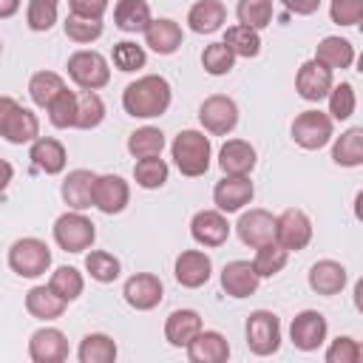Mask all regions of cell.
Segmentation results:
<instances>
[{
	"label": "cell",
	"mask_w": 363,
	"mask_h": 363,
	"mask_svg": "<svg viewBox=\"0 0 363 363\" xmlns=\"http://www.w3.org/2000/svg\"><path fill=\"white\" fill-rule=\"evenodd\" d=\"M94 182H96V173H91L85 167L68 170V176L62 179V187H60V196L68 204V210L94 207Z\"/></svg>",
	"instance_id": "cell-20"
},
{
	"label": "cell",
	"mask_w": 363,
	"mask_h": 363,
	"mask_svg": "<svg viewBox=\"0 0 363 363\" xmlns=\"http://www.w3.org/2000/svg\"><path fill=\"white\" fill-rule=\"evenodd\" d=\"M11 179H14V167H11L6 159H0V193L11 184Z\"/></svg>",
	"instance_id": "cell-54"
},
{
	"label": "cell",
	"mask_w": 363,
	"mask_h": 363,
	"mask_svg": "<svg viewBox=\"0 0 363 363\" xmlns=\"http://www.w3.org/2000/svg\"><path fill=\"white\" fill-rule=\"evenodd\" d=\"M28 357L34 363H62L68 357V337L57 326H43L28 337Z\"/></svg>",
	"instance_id": "cell-17"
},
{
	"label": "cell",
	"mask_w": 363,
	"mask_h": 363,
	"mask_svg": "<svg viewBox=\"0 0 363 363\" xmlns=\"http://www.w3.org/2000/svg\"><path fill=\"white\" fill-rule=\"evenodd\" d=\"M335 136V122L323 111H303L292 122V139L303 150H320L332 142Z\"/></svg>",
	"instance_id": "cell-7"
},
{
	"label": "cell",
	"mask_w": 363,
	"mask_h": 363,
	"mask_svg": "<svg viewBox=\"0 0 363 363\" xmlns=\"http://www.w3.org/2000/svg\"><path fill=\"white\" fill-rule=\"evenodd\" d=\"M60 91H65V79L57 71H37L28 79V96L37 108H48Z\"/></svg>",
	"instance_id": "cell-36"
},
{
	"label": "cell",
	"mask_w": 363,
	"mask_h": 363,
	"mask_svg": "<svg viewBox=\"0 0 363 363\" xmlns=\"http://www.w3.org/2000/svg\"><path fill=\"white\" fill-rule=\"evenodd\" d=\"M224 20H227V9L221 0H199L187 11V26L196 34H213L224 26Z\"/></svg>",
	"instance_id": "cell-29"
},
{
	"label": "cell",
	"mask_w": 363,
	"mask_h": 363,
	"mask_svg": "<svg viewBox=\"0 0 363 363\" xmlns=\"http://www.w3.org/2000/svg\"><path fill=\"white\" fill-rule=\"evenodd\" d=\"M68 301L60 298L51 286H31L26 292V312L37 320H57L65 312Z\"/></svg>",
	"instance_id": "cell-28"
},
{
	"label": "cell",
	"mask_w": 363,
	"mask_h": 363,
	"mask_svg": "<svg viewBox=\"0 0 363 363\" xmlns=\"http://www.w3.org/2000/svg\"><path fill=\"white\" fill-rule=\"evenodd\" d=\"M235 17L241 26H250L255 31L267 28L272 23V0H238Z\"/></svg>",
	"instance_id": "cell-43"
},
{
	"label": "cell",
	"mask_w": 363,
	"mask_h": 363,
	"mask_svg": "<svg viewBox=\"0 0 363 363\" xmlns=\"http://www.w3.org/2000/svg\"><path fill=\"white\" fill-rule=\"evenodd\" d=\"M130 201V187L122 176L116 173H105V176H96L94 182V207L105 216H116L128 207Z\"/></svg>",
	"instance_id": "cell-14"
},
{
	"label": "cell",
	"mask_w": 363,
	"mask_h": 363,
	"mask_svg": "<svg viewBox=\"0 0 363 363\" xmlns=\"http://www.w3.org/2000/svg\"><path fill=\"white\" fill-rule=\"evenodd\" d=\"M235 233H238L241 244H247L252 250L261 244H269V241H275V216L261 210V207H252V210L241 213Z\"/></svg>",
	"instance_id": "cell-16"
},
{
	"label": "cell",
	"mask_w": 363,
	"mask_h": 363,
	"mask_svg": "<svg viewBox=\"0 0 363 363\" xmlns=\"http://www.w3.org/2000/svg\"><path fill=\"white\" fill-rule=\"evenodd\" d=\"M235 65V54L224 45V43H210L204 51H201V68L210 74V77H224L230 74Z\"/></svg>",
	"instance_id": "cell-46"
},
{
	"label": "cell",
	"mask_w": 363,
	"mask_h": 363,
	"mask_svg": "<svg viewBox=\"0 0 363 363\" xmlns=\"http://www.w3.org/2000/svg\"><path fill=\"white\" fill-rule=\"evenodd\" d=\"M184 349L190 363H224L230 357V343L216 329H201Z\"/></svg>",
	"instance_id": "cell-21"
},
{
	"label": "cell",
	"mask_w": 363,
	"mask_h": 363,
	"mask_svg": "<svg viewBox=\"0 0 363 363\" xmlns=\"http://www.w3.org/2000/svg\"><path fill=\"white\" fill-rule=\"evenodd\" d=\"M145 34V45L162 57L167 54H176L184 43V34H182V26L170 17H159V20H150L147 28L142 31Z\"/></svg>",
	"instance_id": "cell-22"
},
{
	"label": "cell",
	"mask_w": 363,
	"mask_h": 363,
	"mask_svg": "<svg viewBox=\"0 0 363 363\" xmlns=\"http://www.w3.org/2000/svg\"><path fill=\"white\" fill-rule=\"evenodd\" d=\"M111 60H113V65H116L119 71L133 74V71L145 68L147 54H145V48H142V45H136V43H130V40H122V43H116V45H113Z\"/></svg>",
	"instance_id": "cell-47"
},
{
	"label": "cell",
	"mask_w": 363,
	"mask_h": 363,
	"mask_svg": "<svg viewBox=\"0 0 363 363\" xmlns=\"http://www.w3.org/2000/svg\"><path fill=\"white\" fill-rule=\"evenodd\" d=\"M71 14H82V17H96L102 20V14L108 11V0H68Z\"/></svg>",
	"instance_id": "cell-51"
},
{
	"label": "cell",
	"mask_w": 363,
	"mask_h": 363,
	"mask_svg": "<svg viewBox=\"0 0 363 363\" xmlns=\"http://www.w3.org/2000/svg\"><path fill=\"white\" fill-rule=\"evenodd\" d=\"M65 37L71 40V43H79V45H88V43H94V40H99L102 37V20H96V17H82V14H68L65 17Z\"/></svg>",
	"instance_id": "cell-44"
},
{
	"label": "cell",
	"mask_w": 363,
	"mask_h": 363,
	"mask_svg": "<svg viewBox=\"0 0 363 363\" xmlns=\"http://www.w3.org/2000/svg\"><path fill=\"white\" fill-rule=\"evenodd\" d=\"M286 261H289V252L278 241H269V244L255 247L252 269L258 272V278H272V275H278L286 267Z\"/></svg>",
	"instance_id": "cell-39"
},
{
	"label": "cell",
	"mask_w": 363,
	"mask_h": 363,
	"mask_svg": "<svg viewBox=\"0 0 363 363\" xmlns=\"http://www.w3.org/2000/svg\"><path fill=\"white\" fill-rule=\"evenodd\" d=\"M164 150V133L153 125H145V128H136L130 136H128V153L133 159H147V156H162Z\"/></svg>",
	"instance_id": "cell-37"
},
{
	"label": "cell",
	"mask_w": 363,
	"mask_h": 363,
	"mask_svg": "<svg viewBox=\"0 0 363 363\" xmlns=\"http://www.w3.org/2000/svg\"><path fill=\"white\" fill-rule=\"evenodd\" d=\"M51 3H57V0H51Z\"/></svg>",
	"instance_id": "cell-57"
},
{
	"label": "cell",
	"mask_w": 363,
	"mask_h": 363,
	"mask_svg": "<svg viewBox=\"0 0 363 363\" xmlns=\"http://www.w3.org/2000/svg\"><path fill=\"white\" fill-rule=\"evenodd\" d=\"M190 235L201 247H221L230 238V221L221 210H199L190 221Z\"/></svg>",
	"instance_id": "cell-18"
},
{
	"label": "cell",
	"mask_w": 363,
	"mask_h": 363,
	"mask_svg": "<svg viewBox=\"0 0 363 363\" xmlns=\"http://www.w3.org/2000/svg\"><path fill=\"white\" fill-rule=\"evenodd\" d=\"M170 156L173 164L179 167L182 176L196 179L204 176L210 170V159H213V145L201 130H179L173 145H170Z\"/></svg>",
	"instance_id": "cell-2"
},
{
	"label": "cell",
	"mask_w": 363,
	"mask_h": 363,
	"mask_svg": "<svg viewBox=\"0 0 363 363\" xmlns=\"http://www.w3.org/2000/svg\"><path fill=\"white\" fill-rule=\"evenodd\" d=\"M26 23L31 31H48L57 23V3L51 0H28Z\"/></svg>",
	"instance_id": "cell-48"
},
{
	"label": "cell",
	"mask_w": 363,
	"mask_h": 363,
	"mask_svg": "<svg viewBox=\"0 0 363 363\" xmlns=\"http://www.w3.org/2000/svg\"><path fill=\"white\" fill-rule=\"evenodd\" d=\"M0 54H3V43H0Z\"/></svg>",
	"instance_id": "cell-56"
},
{
	"label": "cell",
	"mask_w": 363,
	"mask_h": 363,
	"mask_svg": "<svg viewBox=\"0 0 363 363\" xmlns=\"http://www.w3.org/2000/svg\"><path fill=\"white\" fill-rule=\"evenodd\" d=\"M332 159L340 167H360L363 164V128L343 130L332 145Z\"/></svg>",
	"instance_id": "cell-33"
},
{
	"label": "cell",
	"mask_w": 363,
	"mask_h": 363,
	"mask_svg": "<svg viewBox=\"0 0 363 363\" xmlns=\"http://www.w3.org/2000/svg\"><path fill=\"white\" fill-rule=\"evenodd\" d=\"M96 238L94 221L82 210H68L54 221V241L65 252H85Z\"/></svg>",
	"instance_id": "cell-5"
},
{
	"label": "cell",
	"mask_w": 363,
	"mask_h": 363,
	"mask_svg": "<svg viewBox=\"0 0 363 363\" xmlns=\"http://www.w3.org/2000/svg\"><path fill=\"white\" fill-rule=\"evenodd\" d=\"M0 136L9 142V145H31L37 136H40V119L34 111L23 108L20 102L11 108V113L6 116L3 128H0Z\"/></svg>",
	"instance_id": "cell-23"
},
{
	"label": "cell",
	"mask_w": 363,
	"mask_h": 363,
	"mask_svg": "<svg viewBox=\"0 0 363 363\" xmlns=\"http://www.w3.org/2000/svg\"><path fill=\"white\" fill-rule=\"evenodd\" d=\"M20 3L23 0H0V20H9L20 11Z\"/></svg>",
	"instance_id": "cell-53"
},
{
	"label": "cell",
	"mask_w": 363,
	"mask_h": 363,
	"mask_svg": "<svg viewBox=\"0 0 363 363\" xmlns=\"http://www.w3.org/2000/svg\"><path fill=\"white\" fill-rule=\"evenodd\" d=\"M28 159L31 164L45 173V176H57L65 170V162H68V153H65V145L54 136H37L28 147Z\"/></svg>",
	"instance_id": "cell-19"
},
{
	"label": "cell",
	"mask_w": 363,
	"mask_h": 363,
	"mask_svg": "<svg viewBox=\"0 0 363 363\" xmlns=\"http://www.w3.org/2000/svg\"><path fill=\"white\" fill-rule=\"evenodd\" d=\"M173 102V88L162 74H145L122 91V108L133 119H156Z\"/></svg>",
	"instance_id": "cell-1"
},
{
	"label": "cell",
	"mask_w": 363,
	"mask_h": 363,
	"mask_svg": "<svg viewBox=\"0 0 363 363\" xmlns=\"http://www.w3.org/2000/svg\"><path fill=\"white\" fill-rule=\"evenodd\" d=\"M199 122H201V128H204L207 133H213V136H227V133H233L235 125H238V105H235V99L227 96V94H213V96H207V99L201 102V108H199Z\"/></svg>",
	"instance_id": "cell-8"
},
{
	"label": "cell",
	"mask_w": 363,
	"mask_h": 363,
	"mask_svg": "<svg viewBox=\"0 0 363 363\" xmlns=\"http://www.w3.org/2000/svg\"><path fill=\"white\" fill-rule=\"evenodd\" d=\"M346 281H349L346 267L340 261H332V258L315 261L312 269H309V289L315 295H323V298H332V295L343 292Z\"/></svg>",
	"instance_id": "cell-26"
},
{
	"label": "cell",
	"mask_w": 363,
	"mask_h": 363,
	"mask_svg": "<svg viewBox=\"0 0 363 363\" xmlns=\"http://www.w3.org/2000/svg\"><path fill=\"white\" fill-rule=\"evenodd\" d=\"M244 335H247L250 352L258 354V357H269V354H275L281 349V320L269 309L250 312L247 326H244Z\"/></svg>",
	"instance_id": "cell-6"
},
{
	"label": "cell",
	"mask_w": 363,
	"mask_h": 363,
	"mask_svg": "<svg viewBox=\"0 0 363 363\" xmlns=\"http://www.w3.org/2000/svg\"><path fill=\"white\" fill-rule=\"evenodd\" d=\"M45 113H48V122L54 128H60V130L74 128V119H77V91H68V88L60 91L51 99V105L45 108Z\"/></svg>",
	"instance_id": "cell-41"
},
{
	"label": "cell",
	"mask_w": 363,
	"mask_h": 363,
	"mask_svg": "<svg viewBox=\"0 0 363 363\" xmlns=\"http://www.w3.org/2000/svg\"><path fill=\"white\" fill-rule=\"evenodd\" d=\"M48 286H51L60 298H65V301L71 303V301H77V298L82 295V289H85V278H82V272H79L77 267H57V269L51 272Z\"/></svg>",
	"instance_id": "cell-42"
},
{
	"label": "cell",
	"mask_w": 363,
	"mask_h": 363,
	"mask_svg": "<svg viewBox=\"0 0 363 363\" xmlns=\"http://www.w3.org/2000/svg\"><path fill=\"white\" fill-rule=\"evenodd\" d=\"M17 105V99L14 96H0V128H3V122H6V116L11 113V108Z\"/></svg>",
	"instance_id": "cell-55"
},
{
	"label": "cell",
	"mask_w": 363,
	"mask_h": 363,
	"mask_svg": "<svg viewBox=\"0 0 363 363\" xmlns=\"http://www.w3.org/2000/svg\"><path fill=\"white\" fill-rule=\"evenodd\" d=\"M122 295L128 301V306H133L136 312H150L162 303L164 298V284L153 275V272H136L125 281Z\"/></svg>",
	"instance_id": "cell-12"
},
{
	"label": "cell",
	"mask_w": 363,
	"mask_h": 363,
	"mask_svg": "<svg viewBox=\"0 0 363 363\" xmlns=\"http://www.w3.org/2000/svg\"><path fill=\"white\" fill-rule=\"evenodd\" d=\"M315 60L318 62H323L326 68H352V62H354V45L346 40V37H337V34H329V37H323L320 43H318V48H315Z\"/></svg>",
	"instance_id": "cell-31"
},
{
	"label": "cell",
	"mask_w": 363,
	"mask_h": 363,
	"mask_svg": "<svg viewBox=\"0 0 363 363\" xmlns=\"http://www.w3.org/2000/svg\"><path fill=\"white\" fill-rule=\"evenodd\" d=\"M332 74H335V71L326 68L323 62H318L315 57L306 60V62L298 68V74H295V91H298V96L306 99V102H320V99H326L329 88L335 85V77H332Z\"/></svg>",
	"instance_id": "cell-11"
},
{
	"label": "cell",
	"mask_w": 363,
	"mask_h": 363,
	"mask_svg": "<svg viewBox=\"0 0 363 363\" xmlns=\"http://www.w3.org/2000/svg\"><path fill=\"white\" fill-rule=\"evenodd\" d=\"M68 77L79 91H99L111 82V65L99 51L79 48L68 57Z\"/></svg>",
	"instance_id": "cell-3"
},
{
	"label": "cell",
	"mask_w": 363,
	"mask_h": 363,
	"mask_svg": "<svg viewBox=\"0 0 363 363\" xmlns=\"http://www.w3.org/2000/svg\"><path fill=\"white\" fill-rule=\"evenodd\" d=\"M286 11H292V14H298V17H309V14H315L318 9H320V0H278Z\"/></svg>",
	"instance_id": "cell-52"
},
{
	"label": "cell",
	"mask_w": 363,
	"mask_h": 363,
	"mask_svg": "<svg viewBox=\"0 0 363 363\" xmlns=\"http://www.w3.org/2000/svg\"><path fill=\"white\" fill-rule=\"evenodd\" d=\"M85 269H88V275H91L94 281H99V284H111V281L119 278L122 264H119V258H116L113 252L91 250V252L85 255Z\"/></svg>",
	"instance_id": "cell-40"
},
{
	"label": "cell",
	"mask_w": 363,
	"mask_h": 363,
	"mask_svg": "<svg viewBox=\"0 0 363 363\" xmlns=\"http://www.w3.org/2000/svg\"><path fill=\"white\" fill-rule=\"evenodd\" d=\"M150 6L147 0H116L113 6V23L125 34H139L150 23Z\"/></svg>",
	"instance_id": "cell-30"
},
{
	"label": "cell",
	"mask_w": 363,
	"mask_h": 363,
	"mask_svg": "<svg viewBox=\"0 0 363 363\" xmlns=\"http://www.w3.org/2000/svg\"><path fill=\"white\" fill-rule=\"evenodd\" d=\"M173 275L176 281L184 286V289H199L210 281L213 275V261L207 252L201 250H184L176 255V264H173Z\"/></svg>",
	"instance_id": "cell-15"
},
{
	"label": "cell",
	"mask_w": 363,
	"mask_h": 363,
	"mask_svg": "<svg viewBox=\"0 0 363 363\" xmlns=\"http://www.w3.org/2000/svg\"><path fill=\"white\" fill-rule=\"evenodd\" d=\"M201 329V315L196 309H176L164 320V340L176 349H184Z\"/></svg>",
	"instance_id": "cell-27"
},
{
	"label": "cell",
	"mask_w": 363,
	"mask_h": 363,
	"mask_svg": "<svg viewBox=\"0 0 363 363\" xmlns=\"http://www.w3.org/2000/svg\"><path fill=\"white\" fill-rule=\"evenodd\" d=\"M329 17L337 26H357L363 20V0H332Z\"/></svg>",
	"instance_id": "cell-50"
},
{
	"label": "cell",
	"mask_w": 363,
	"mask_h": 363,
	"mask_svg": "<svg viewBox=\"0 0 363 363\" xmlns=\"http://www.w3.org/2000/svg\"><path fill=\"white\" fill-rule=\"evenodd\" d=\"M105 119V102L96 91H77V119L74 128L79 130H94Z\"/></svg>",
	"instance_id": "cell-35"
},
{
	"label": "cell",
	"mask_w": 363,
	"mask_h": 363,
	"mask_svg": "<svg viewBox=\"0 0 363 363\" xmlns=\"http://www.w3.org/2000/svg\"><path fill=\"white\" fill-rule=\"evenodd\" d=\"M326 335H329V323H326V318L318 309H303L289 323V340L301 352L320 349L326 343Z\"/></svg>",
	"instance_id": "cell-9"
},
{
	"label": "cell",
	"mask_w": 363,
	"mask_h": 363,
	"mask_svg": "<svg viewBox=\"0 0 363 363\" xmlns=\"http://www.w3.org/2000/svg\"><path fill=\"white\" fill-rule=\"evenodd\" d=\"M275 241L286 252H298L312 241V221L303 210L289 207L281 216H275Z\"/></svg>",
	"instance_id": "cell-10"
},
{
	"label": "cell",
	"mask_w": 363,
	"mask_h": 363,
	"mask_svg": "<svg viewBox=\"0 0 363 363\" xmlns=\"http://www.w3.org/2000/svg\"><path fill=\"white\" fill-rule=\"evenodd\" d=\"M252 196H255V184L250 182V176H224L213 187V204L224 216L244 210L252 201Z\"/></svg>",
	"instance_id": "cell-13"
},
{
	"label": "cell",
	"mask_w": 363,
	"mask_h": 363,
	"mask_svg": "<svg viewBox=\"0 0 363 363\" xmlns=\"http://www.w3.org/2000/svg\"><path fill=\"white\" fill-rule=\"evenodd\" d=\"M235 57H244V60H252V57H258L261 54V34L255 31V28H250V26H241V23H235V26H230L227 31H224V40H221Z\"/></svg>",
	"instance_id": "cell-34"
},
{
	"label": "cell",
	"mask_w": 363,
	"mask_h": 363,
	"mask_svg": "<svg viewBox=\"0 0 363 363\" xmlns=\"http://www.w3.org/2000/svg\"><path fill=\"white\" fill-rule=\"evenodd\" d=\"M323 357H326V363H360L363 346H360L354 337L340 335V337H335V340L329 343V349H326Z\"/></svg>",
	"instance_id": "cell-49"
},
{
	"label": "cell",
	"mask_w": 363,
	"mask_h": 363,
	"mask_svg": "<svg viewBox=\"0 0 363 363\" xmlns=\"http://www.w3.org/2000/svg\"><path fill=\"white\" fill-rule=\"evenodd\" d=\"M9 267L20 278H40L51 267V250L43 238H34V235L17 238L9 247Z\"/></svg>",
	"instance_id": "cell-4"
},
{
	"label": "cell",
	"mask_w": 363,
	"mask_h": 363,
	"mask_svg": "<svg viewBox=\"0 0 363 363\" xmlns=\"http://www.w3.org/2000/svg\"><path fill=\"white\" fill-rule=\"evenodd\" d=\"M258 284H261V278L252 269V261L238 258V261L224 264V269H221V289L230 298H250V295H255Z\"/></svg>",
	"instance_id": "cell-25"
},
{
	"label": "cell",
	"mask_w": 363,
	"mask_h": 363,
	"mask_svg": "<svg viewBox=\"0 0 363 363\" xmlns=\"http://www.w3.org/2000/svg\"><path fill=\"white\" fill-rule=\"evenodd\" d=\"M119 354L116 349V340L105 332H91L79 340V349H77V357L79 363H113Z\"/></svg>",
	"instance_id": "cell-32"
},
{
	"label": "cell",
	"mask_w": 363,
	"mask_h": 363,
	"mask_svg": "<svg viewBox=\"0 0 363 363\" xmlns=\"http://www.w3.org/2000/svg\"><path fill=\"white\" fill-rule=\"evenodd\" d=\"M170 176V167L162 156H147V159H136L133 164V182L142 190H159Z\"/></svg>",
	"instance_id": "cell-38"
},
{
	"label": "cell",
	"mask_w": 363,
	"mask_h": 363,
	"mask_svg": "<svg viewBox=\"0 0 363 363\" xmlns=\"http://www.w3.org/2000/svg\"><path fill=\"white\" fill-rule=\"evenodd\" d=\"M326 99H329V116H332V122H346L354 113V108H357V96H354L352 82L332 85L329 94H326Z\"/></svg>",
	"instance_id": "cell-45"
},
{
	"label": "cell",
	"mask_w": 363,
	"mask_h": 363,
	"mask_svg": "<svg viewBox=\"0 0 363 363\" xmlns=\"http://www.w3.org/2000/svg\"><path fill=\"white\" fill-rule=\"evenodd\" d=\"M255 162H258V153L244 139H227L218 150V167L224 170V176H250Z\"/></svg>",
	"instance_id": "cell-24"
}]
</instances>
